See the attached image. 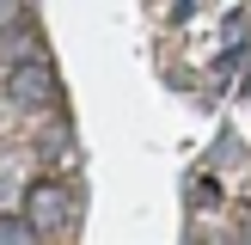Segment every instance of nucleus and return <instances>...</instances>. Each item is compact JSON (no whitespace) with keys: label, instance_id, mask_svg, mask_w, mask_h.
Wrapping results in <instances>:
<instances>
[{"label":"nucleus","instance_id":"nucleus-1","mask_svg":"<svg viewBox=\"0 0 251 245\" xmlns=\"http://www.w3.org/2000/svg\"><path fill=\"white\" fill-rule=\"evenodd\" d=\"M25 215H31V233H61L74 215V196L61 190V184H37L31 196H25Z\"/></svg>","mask_w":251,"mask_h":245},{"label":"nucleus","instance_id":"nucleus-2","mask_svg":"<svg viewBox=\"0 0 251 245\" xmlns=\"http://www.w3.org/2000/svg\"><path fill=\"white\" fill-rule=\"evenodd\" d=\"M6 92L19 98V104H49V98H55V74H49L43 61H31V68H12Z\"/></svg>","mask_w":251,"mask_h":245}]
</instances>
